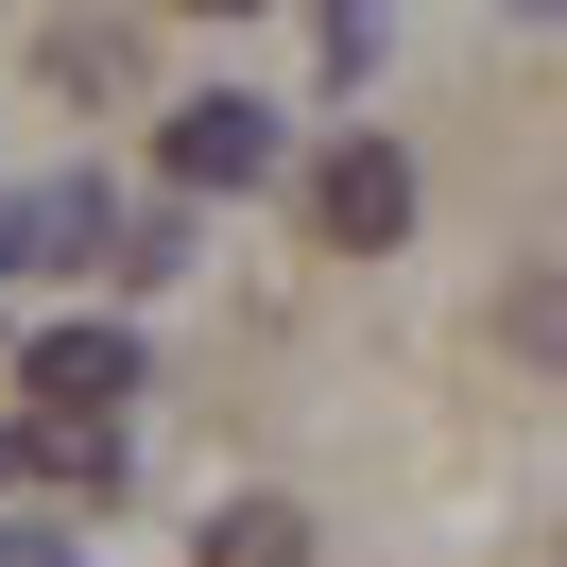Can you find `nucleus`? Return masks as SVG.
<instances>
[{"label":"nucleus","instance_id":"f257e3e1","mask_svg":"<svg viewBox=\"0 0 567 567\" xmlns=\"http://www.w3.org/2000/svg\"><path fill=\"white\" fill-rule=\"evenodd\" d=\"M310 224H327L344 258L413 241V155H395V138H344V155H310Z\"/></svg>","mask_w":567,"mask_h":567},{"label":"nucleus","instance_id":"f03ea898","mask_svg":"<svg viewBox=\"0 0 567 567\" xmlns=\"http://www.w3.org/2000/svg\"><path fill=\"white\" fill-rule=\"evenodd\" d=\"M276 104H258V86H207V104H173V189H258L276 173Z\"/></svg>","mask_w":567,"mask_h":567},{"label":"nucleus","instance_id":"7ed1b4c3","mask_svg":"<svg viewBox=\"0 0 567 567\" xmlns=\"http://www.w3.org/2000/svg\"><path fill=\"white\" fill-rule=\"evenodd\" d=\"M18 379H35V430H104L121 395H138V344H121V327H52Z\"/></svg>","mask_w":567,"mask_h":567},{"label":"nucleus","instance_id":"20e7f679","mask_svg":"<svg viewBox=\"0 0 567 567\" xmlns=\"http://www.w3.org/2000/svg\"><path fill=\"white\" fill-rule=\"evenodd\" d=\"M86 241H121L104 189H35V207H0V258H86Z\"/></svg>","mask_w":567,"mask_h":567},{"label":"nucleus","instance_id":"39448f33","mask_svg":"<svg viewBox=\"0 0 567 567\" xmlns=\"http://www.w3.org/2000/svg\"><path fill=\"white\" fill-rule=\"evenodd\" d=\"M207 567H310V516H292V498H224V516H207Z\"/></svg>","mask_w":567,"mask_h":567},{"label":"nucleus","instance_id":"423d86ee","mask_svg":"<svg viewBox=\"0 0 567 567\" xmlns=\"http://www.w3.org/2000/svg\"><path fill=\"white\" fill-rule=\"evenodd\" d=\"M0 567H86V550H70V533L35 516V533H0Z\"/></svg>","mask_w":567,"mask_h":567}]
</instances>
